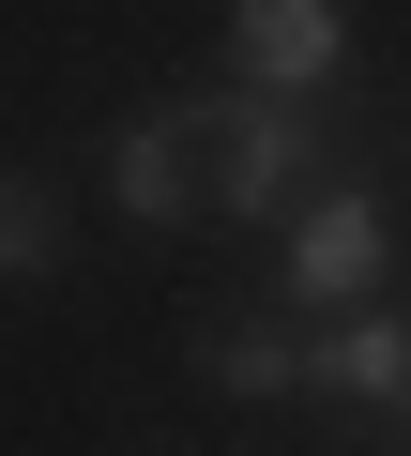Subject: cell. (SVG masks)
<instances>
[{
    "mask_svg": "<svg viewBox=\"0 0 411 456\" xmlns=\"http://www.w3.org/2000/svg\"><path fill=\"white\" fill-rule=\"evenodd\" d=\"M229 61H244V92H335V61H350V16L335 0H229Z\"/></svg>",
    "mask_w": 411,
    "mask_h": 456,
    "instance_id": "4",
    "label": "cell"
},
{
    "mask_svg": "<svg viewBox=\"0 0 411 456\" xmlns=\"http://www.w3.org/2000/svg\"><path fill=\"white\" fill-rule=\"evenodd\" d=\"M305 167H320V122L290 107V92H244V107H214V198L229 213H305Z\"/></svg>",
    "mask_w": 411,
    "mask_h": 456,
    "instance_id": "1",
    "label": "cell"
},
{
    "mask_svg": "<svg viewBox=\"0 0 411 456\" xmlns=\"http://www.w3.org/2000/svg\"><path fill=\"white\" fill-rule=\"evenodd\" d=\"M198 380H214V395H305V335L290 320H214V335H198Z\"/></svg>",
    "mask_w": 411,
    "mask_h": 456,
    "instance_id": "6",
    "label": "cell"
},
{
    "mask_svg": "<svg viewBox=\"0 0 411 456\" xmlns=\"http://www.w3.org/2000/svg\"><path fill=\"white\" fill-rule=\"evenodd\" d=\"M183 152H214V107H198V92H168V107H137V122L107 137V198H122L137 228H168V213H183Z\"/></svg>",
    "mask_w": 411,
    "mask_h": 456,
    "instance_id": "5",
    "label": "cell"
},
{
    "mask_svg": "<svg viewBox=\"0 0 411 456\" xmlns=\"http://www.w3.org/2000/svg\"><path fill=\"white\" fill-rule=\"evenodd\" d=\"M381 259H396V228H381V183H320L305 213H290V305H366L381 289Z\"/></svg>",
    "mask_w": 411,
    "mask_h": 456,
    "instance_id": "3",
    "label": "cell"
},
{
    "mask_svg": "<svg viewBox=\"0 0 411 456\" xmlns=\"http://www.w3.org/2000/svg\"><path fill=\"white\" fill-rule=\"evenodd\" d=\"M305 395L366 426V456H411V320H335L305 335Z\"/></svg>",
    "mask_w": 411,
    "mask_h": 456,
    "instance_id": "2",
    "label": "cell"
},
{
    "mask_svg": "<svg viewBox=\"0 0 411 456\" xmlns=\"http://www.w3.org/2000/svg\"><path fill=\"white\" fill-rule=\"evenodd\" d=\"M0 274H16V289L62 274V198H46L31 167H0Z\"/></svg>",
    "mask_w": 411,
    "mask_h": 456,
    "instance_id": "7",
    "label": "cell"
}]
</instances>
